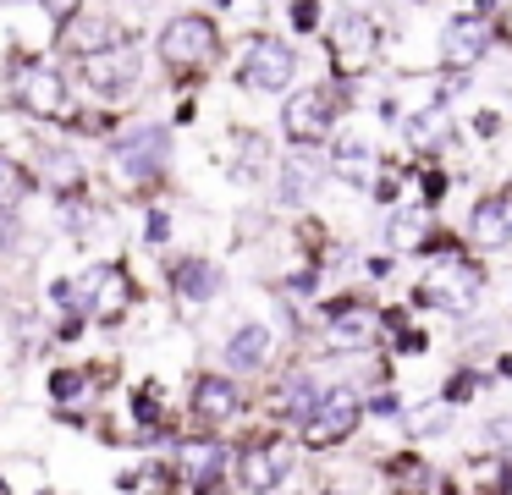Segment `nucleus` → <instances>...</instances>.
<instances>
[{
    "label": "nucleus",
    "mask_w": 512,
    "mask_h": 495,
    "mask_svg": "<svg viewBox=\"0 0 512 495\" xmlns=\"http://www.w3.org/2000/svg\"><path fill=\"white\" fill-rule=\"evenodd\" d=\"M155 50L171 72H199V66H210V55L221 50V28H215V17L188 11V17H171L166 28H160Z\"/></svg>",
    "instance_id": "1"
},
{
    "label": "nucleus",
    "mask_w": 512,
    "mask_h": 495,
    "mask_svg": "<svg viewBox=\"0 0 512 495\" xmlns=\"http://www.w3.org/2000/svg\"><path fill=\"white\" fill-rule=\"evenodd\" d=\"M358 418H364V402L353 391H320V402L298 418V435H303V446L325 451V446H342L358 429Z\"/></svg>",
    "instance_id": "2"
},
{
    "label": "nucleus",
    "mask_w": 512,
    "mask_h": 495,
    "mask_svg": "<svg viewBox=\"0 0 512 495\" xmlns=\"http://www.w3.org/2000/svg\"><path fill=\"white\" fill-rule=\"evenodd\" d=\"M61 303H72V297H83V308H89L100 325H116V319L127 314V303H133V281H127L116 264H105V270L83 275V286H56Z\"/></svg>",
    "instance_id": "3"
},
{
    "label": "nucleus",
    "mask_w": 512,
    "mask_h": 495,
    "mask_svg": "<svg viewBox=\"0 0 512 495\" xmlns=\"http://www.w3.org/2000/svg\"><path fill=\"white\" fill-rule=\"evenodd\" d=\"M292 72H298V55H292V44L281 39H248V55L243 66H237V77H243V88H254V94H276V88L292 83Z\"/></svg>",
    "instance_id": "4"
},
{
    "label": "nucleus",
    "mask_w": 512,
    "mask_h": 495,
    "mask_svg": "<svg viewBox=\"0 0 512 495\" xmlns=\"http://www.w3.org/2000/svg\"><path fill=\"white\" fill-rule=\"evenodd\" d=\"M336 105H342V99H336L331 88H303V94L287 99V110H281V127H287L292 143H303V149H309V143H320L325 132H331Z\"/></svg>",
    "instance_id": "5"
},
{
    "label": "nucleus",
    "mask_w": 512,
    "mask_h": 495,
    "mask_svg": "<svg viewBox=\"0 0 512 495\" xmlns=\"http://www.w3.org/2000/svg\"><path fill=\"white\" fill-rule=\"evenodd\" d=\"M83 83L94 94H127L138 83V50L133 44H105V50L83 55Z\"/></svg>",
    "instance_id": "6"
},
{
    "label": "nucleus",
    "mask_w": 512,
    "mask_h": 495,
    "mask_svg": "<svg viewBox=\"0 0 512 495\" xmlns=\"http://www.w3.org/2000/svg\"><path fill=\"white\" fill-rule=\"evenodd\" d=\"M380 50V28L364 17V11H347L342 22L331 28V55H336V72H364Z\"/></svg>",
    "instance_id": "7"
},
{
    "label": "nucleus",
    "mask_w": 512,
    "mask_h": 495,
    "mask_svg": "<svg viewBox=\"0 0 512 495\" xmlns=\"http://www.w3.org/2000/svg\"><path fill=\"white\" fill-rule=\"evenodd\" d=\"M287 473H292V446H281V440H254L237 457V479H243L248 495H270Z\"/></svg>",
    "instance_id": "8"
},
{
    "label": "nucleus",
    "mask_w": 512,
    "mask_h": 495,
    "mask_svg": "<svg viewBox=\"0 0 512 495\" xmlns=\"http://www.w3.org/2000/svg\"><path fill=\"white\" fill-rule=\"evenodd\" d=\"M490 39H496L490 17H479V11H457V17H446V28H441V55L452 66H474L479 55L490 50Z\"/></svg>",
    "instance_id": "9"
},
{
    "label": "nucleus",
    "mask_w": 512,
    "mask_h": 495,
    "mask_svg": "<svg viewBox=\"0 0 512 495\" xmlns=\"http://www.w3.org/2000/svg\"><path fill=\"white\" fill-rule=\"evenodd\" d=\"M166 154H171V132H166V127H138V132H127V138L116 143V165H122L133 182H144V176H160Z\"/></svg>",
    "instance_id": "10"
},
{
    "label": "nucleus",
    "mask_w": 512,
    "mask_h": 495,
    "mask_svg": "<svg viewBox=\"0 0 512 495\" xmlns=\"http://www.w3.org/2000/svg\"><path fill=\"white\" fill-rule=\"evenodd\" d=\"M479 297V270L463 259H446L430 270V281H424V303L435 308H468Z\"/></svg>",
    "instance_id": "11"
},
{
    "label": "nucleus",
    "mask_w": 512,
    "mask_h": 495,
    "mask_svg": "<svg viewBox=\"0 0 512 495\" xmlns=\"http://www.w3.org/2000/svg\"><path fill=\"white\" fill-rule=\"evenodd\" d=\"M325 336L336 347H375L380 341V314L369 303H336L331 319H325Z\"/></svg>",
    "instance_id": "12"
},
{
    "label": "nucleus",
    "mask_w": 512,
    "mask_h": 495,
    "mask_svg": "<svg viewBox=\"0 0 512 495\" xmlns=\"http://www.w3.org/2000/svg\"><path fill=\"white\" fill-rule=\"evenodd\" d=\"M468 237H474V248L496 253L512 242V204L507 198H479L474 215H468Z\"/></svg>",
    "instance_id": "13"
},
{
    "label": "nucleus",
    "mask_w": 512,
    "mask_h": 495,
    "mask_svg": "<svg viewBox=\"0 0 512 495\" xmlns=\"http://www.w3.org/2000/svg\"><path fill=\"white\" fill-rule=\"evenodd\" d=\"M23 105L34 110V116H50L61 121L67 116V83H61V72H50V66H28L23 72Z\"/></svg>",
    "instance_id": "14"
},
{
    "label": "nucleus",
    "mask_w": 512,
    "mask_h": 495,
    "mask_svg": "<svg viewBox=\"0 0 512 495\" xmlns=\"http://www.w3.org/2000/svg\"><path fill=\"white\" fill-rule=\"evenodd\" d=\"M171 292L188 297V303H210L221 292V270L210 259H177L171 264Z\"/></svg>",
    "instance_id": "15"
},
{
    "label": "nucleus",
    "mask_w": 512,
    "mask_h": 495,
    "mask_svg": "<svg viewBox=\"0 0 512 495\" xmlns=\"http://www.w3.org/2000/svg\"><path fill=\"white\" fill-rule=\"evenodd\" d=\"M193 413H199L204 424H226V418L237 413V385L221 380V374H204V380L193 385Z\"/></svg>",
    "instance_id": "16"
},
{
    "label": "nucleus",
    "mask_w": 512,
    "mask_h": 495,
    "mask_svg": "<svg viewBox=\"0 0 512 495\" xmlns=\"http://www.w3.org/2000/svg\"><path fill=\"white\" fill-rule=\"evenodd\" d=\"M265 358H270V330L265 325H243L226 341V363H232V369H259Z\"/></svg>",
    "instance_id": "17"
},
{
    "label": "nucleus",
    "mask_w": 512,
    "mask_h": 495,
    "mask_svg": "<svg viewBox=\"0 0 512 495\" xmlns=\"http://www.w3.org/2000/svg\"><path fill=\"white\" fill-rule=\"evenodd\" d=\"M391 479H397V495H446V479L419 457H402L397 468H391Z\"/></svg>",
    "instance_id": "18"
},
{
    "label": "nucleus",
    "mask_w": 512,
    "mask_h": 495,
    "mask_svg": "<svg viewBox=\"0 0 512 495\" xmlns=\"http://www.w3.org/2000/svg\"><path fill=\"white\" fill-rule=\"evenodd\" d=\"M320 182V160H309V149H298L287 160V171H281V204H303V193H309V187Z\"/></svg>",
    "instance_id": "19"
},
{
    "label": "nucleus",
    "mask_w": 512,
    "mask_h": 495,
    "mask_svg": "<svg viewBox=\"0 0 512 495\" xmlns=\"http://www.w3.org/2000/svg\"><path fill=\"white\" fill-rule=\"evenodd\" d=\"M446 138H452V116H446L441 105L419 110V116L408 121V143H413V149H424V154H430V149H441Z\"/></svg>",
    "instance_id": "20"
},
{
    "label": "nucleus",
    "mask_w": 512,
    "mask_h": 495,
    "mask_svg": "<svg viewBox=\"0 0 512 495\" xmlns=\"http://www.w3.org/2000/svg\"><path fill=\"white\" fill-rule=\"evenodd\" d=\"M336 176H347L353 187H364L369 176H375V149L369 143H336Z\"/></svg>",
    "instance_id": "21"
},
{
    "label": "nucleus",
    "mask_w": 512,
    "mask_h": 495,
    "mask_svg": "<svg viewBox=\"0 0 512 495\" xmlns=\"http://www.w3.org/2000/svg\"><path fill=\"white\" fill-rule=\"evenodd\" d=\"M28 193H34V176H28L17 160H6V154H0V209H17Z\"/></svg>",
    "instance_id": "22"
},
{
    "label": "nucleus",
    "mask_w": 512,
    "mask_h": 495,
    "mask_svg": "<svg viewBox=\"0 0 512 495\" xmlns=\"http://www.w3.org/2000/svg\"><path fill=\"white\" fill-rule=\"evenodd\" d=\"M182 473H188L193 484H210L215 473H221V451L215 446H188L182 451Z\"/></svg>",
    "instance_id": "23"
},
{
    "label": "nucleus",
    "mask_w": 512,
    "mask_h": 495,
    "mask_svg": "<svg viewBox=\"0 0 512 495\" xmlns=\"http://www.w3.org/2000/svg\"><path fill=\"white\" fill-rule=\"evenodd\" d=\"M419 231H424V215H419V209H402V215H391L386 237H391V248H413Z\"/></svg>",
    "instance_id": "24"
},
{
    "label": "nucleus",
    "mask_w": 512,
    "mask_h": 495,
    "mask_svg": "<svg viewBox=\"0 0 512 495\" xmlns=\"http://www.w3.org/2000/svg\"><path fill=\"white\" fill-rule=\"evenodd\" d=\"M424 407H430V413H413L408 424L419 429V435H435V429H446V418H452V413H446V402H424Z\"/></svg>",
    "instance_id": "25"
},
{
    "label": "nucleus",
    "mask_w": 512,
    "mask_h": 495,
    "mask_svg": "<svg viewBox=\"0 0 512 495\" xmlns=\"http://www.w3.org/2000/svg\"><path fill=\"white\" fill-rule=\"evenodd\" d=\"M507 479L512 473L501 468V462H485V468H479V495H507Z\"/></svg>",
    "instance_id": "26"
},
{
    "label": "nucleus",
    "mask_w": 512,
    "mask_h": 495,
    "mask_svg": "<svg viewBox=\"0 0 512 495\" xmlns=\"http://www.w3.org/2000/svg\"><path fill=\"white\" fill-rule=\"evenodd\" d=\"M292 22H298V28L309 33L314 22H320V6H314V0H298V6H292Z\"/></svg>",
    "instance_id": "27"
},
{
    "label": "nucleus",
    "mask_w": 512,
    "mask_h": 495,
    "mask_svg": "<svg viewBox=\"0 0 512 495\" xmlns=\"http://www.w3.org/2000/svg\"><path fill=\"white\" fill-rule=\"evenodd\" d=\"M166 231H171L166 215H149V242H166Z\"/></svg>",
    "instance_id": "28"
},
{
    "label": "nucleus",
    "mask_w": 512,
    "mask_h": 495,
    "mask_svg": "<svg viewBox=\"0 0 512 495\" xmlns=\"http://www.w3.org/2000/svg\"><path fill=\"white\" fill-rule=\"evenodd\" d=\"M78 391V374H56V396H72Z\"/></svg>",
    "instance_id": "29"
},
{
    "label": "nucleus",
    "mask_w": 512,
    "mask_h": 495,
    "mask_svg": "<svg viewBox=\"0 0 512 495\" xmlns=\"http://www.w3.org/2000/svg\"><path fill=\"white\" fill-rule=\"evenodd\" d=\"M0 495H6V479H0Z\"/></svg>",
    "instance_id": "30"
}]
</instances>
